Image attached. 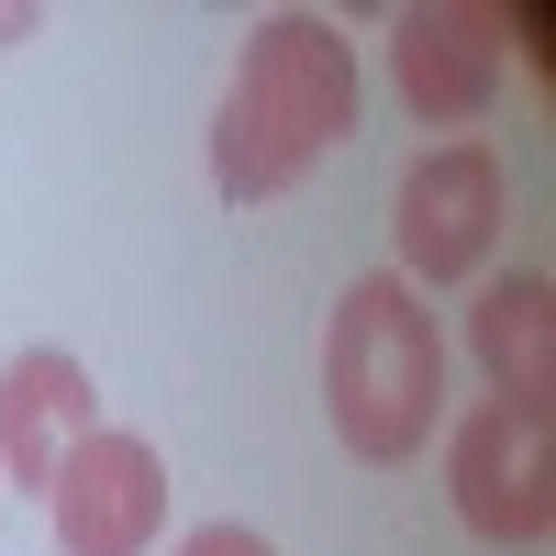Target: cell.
<instances>
[{"instance_id": "1", "label": "cell", "mask_w": 556, "mask_h": 556, "mask_svg": "<svg viewBox=\"0 0 556 556\" xmlns=\"http://www.w3.org/2000/svg\"><path fill=\"white\" fill-rule=\"evenodd\" d=\"M345 134H356V45H345V23H323V12L245 23L235 89H223V112H212V190L235 212L278 201V190H301Z\"/></svg>"}, {"instance_id": "2", "label": "cell", "mask_w": 556, "mask_h": 556, "mask_svg": "<svg viewBox=\"0 0 556 556\" xmlns=\"http://www.w3.org/2000/svg\"><path fill=\"white\" fill-rule=\"evenodd\" d=\"M323 412H334L345 456L367 468H401V456H424L434 412H445V334L424 290H401V278H356L323 323Z\"/></svg>"}, {"instance_id": "3", "label": "cell", "mask_w": 556, "mask_h": 556, "mask_svg": "<svg viewBox=\"0 0 556 556\" xmlns=\"http://www.w3.org/2000/svg\"><path fill=\"white\" fill-rule=\"evenodd\" d=\"M445 490H456V523L479 545H545L556 534V434H545V412L479 401L445 445Z\"/></svg>"}, {"instance_id": "4", "label": "cell", "mask_w": 556, "mask_h": 556, "mask_svg": "<svg viewBox=\"0 0 556 556\" xmlns=\"http://www.w3.org/2000/svg\"><path fill=\"white\" fill-rule=\"evenodd\" d=\"M390 235H401V290L412 278H468L479 256H490V235H501V156L479 146V134H456V146H424L401 167V212H390Z\"/></svg>"}, {"instance_id": "5", "label": "cell", "mask_w": 556, "mask_h": 556, "mask_svg": "<svg viewBox=\"0 0 556 556\" xmlns=\"http://www.w3.org/2000/svg\"><path fill=\"white\" fill-rule=\"evenodd\" d=\"M45 513H56V545L67 556H156V523H167V468L146 434L123 424H89L67 445L56 490H45Z\"/></svg>"}, {"instance_id": "6", "label": "cell", "mask_w": 556, "mask_h": 556, "mask_svg": "<svg viewBox=\"0 0 556 556\" xmlns=\"http://www.w3.org/2000/svg\"><path fill=\"white\" fill-rule=\"evenodd\" d=\"M501 45H513V12L490 0H434V12H401L390 34V78L424 123H479L501 101Z\"/></svg>"}, {"instance_id": "7", "label": "cell", "mask_w": 556, "mask_h": 556, "mask_svg": "<svg viewBox=\"0 0 556 556\" xmlns=\"http://www.w3.org/2000/svg\"><path fill=\"white\" fill-rule=\"evenodd\" d=\"M89 367L67 345H23L12 367H0V479L12 490H56L67 445L89 434Z\"/></svg>"}, {"instance_id": "8", "label": "cell", "mask_w": 556, "mask_h": 556, "mask_svg": "<svg viewBox=\"0 0 556 556\" xmlns=\"http://www.w3.org/2000/svg\"><path fill=\"white\" fill-rule=\"evenodd\" d=\"M468 345L490 367V401H513V412H545V356H556V290L523 267V278H501V290L468 312Z\"/></svg>"}, {"instance_id": "9", "label": "cell", "mask_w": 556, "mask_h": 556, "mask_svg": "<svg viewBox=\"0 0 556 556\" xmlns=\"http://www.w3.org/2000/svg\"><path fill=\"white\" fill-rule=\"evenodd\" d=\"M178 556H278V545H267V534H245V523H201Z\"/></svg>"}]
</instances>
